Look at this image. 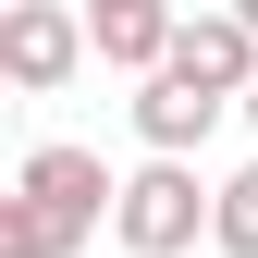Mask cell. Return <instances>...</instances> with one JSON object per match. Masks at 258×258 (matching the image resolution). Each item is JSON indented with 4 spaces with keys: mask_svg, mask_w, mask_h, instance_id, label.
Instances as JSON below:
<instances>
[{
    "mask_svg": "<svg viewBox=\"0 0 258 258\" xmlns=\"http://www.w3.org/2000/svg\"><path fill=\"white\" fill-rule=\"evenodd\" d=\"M209 209H221V184H197V160H184V148H148V172H123V197H111V234L136 258H184L209 234Z\"/></svg>",
    "mask_w": 258,
    "mask_h": 258,
    "instance_id": "1",
    "label": "cell"
},
{
    "mask_svg": "<svg viewBox=\"0 0 258 258\" xmlns=\"http://www.w3.org/2000/svg\"><path fill=\"white\" fill-rule=\"evenodd\" d=\"M86 49H99V37H86V13H74V0H13V13H0V74H13L25 99H49Z\"/></svg>",
    "mask_w": 258,
    "mask_h": 258,
    "instance_id": "2",
    "label": "cell"
},
{
    "mask_svg": "<svg viewBox=\"0 0 258 258\" xmlns=\"http://www.w3.org/2000/svg\"><path fill=\"white\" fill-rule=\"evenodd\" d=\"M221 111H234V99H221V86H197L184 61H160V74H136V136H148V148H184V160H197Z\"/></svg>",
    "mask_w": 258,
    "mask_h": 258,
    "instance_id": "3",
    "label": "cell"
},
{
    "mask_svg": "<svg viewBox=\"0 0 258 258\" xmlns=\"http://www.w3.org/2000/svg\"><path fill=\"white\" fill-rule=\"evenodd\" d=\"M13 184H25V197H49V209H74L86 234H99V209L123 197L111 160H99V148H61V136H49V148H25V172H13Z\"/></svg>",
    "mask_w": 258,
    "mask_h": 258,
    "instance_id": "4",
    "label": "cell"
},
{
    "mask_svg": "<svg viewBox=\"0 0 258 258\" xmlns=\"http://www.w3.org/2000/svg\"><path fill=\"white\" fill-rule=\"evenodd\" d=\"M86 37H99L111 74H160L172 37H184V13H172V0H99V13H86Z\"/></svg>",
    "mask_w": 258,
    "mask_h": 258,
    "instance_id": "5",
    "label": "cell"
},
{
    "mask_svg": "<svg viewBox=\"0 0 258 258\" xmlns=\"http://www.w3.org/2000/svg\"><path fill=\"white\" fill-rule=\"evenodd\" d=\"M74 246H86V221H74V209L25 197V184L0 197V258H74Z\"/></svg>",
    "mask_w": 258,
    "mask_h": 258,
    "instance_id": "6",
    "label": "cell"
},
{
    "mask_svg": "<svg viewBox=\"0 0 258 258\" xmlns=\"http://www.w3.org/2000/svg\"><path fill=\"white\" fill-rule=\"evenodd\" d=\"M209 246H221V258H258V160L221 184V209H209Z\"/></svg>",
    "mask_w": 258,
    "mask_h": 258,
    "instance_id": "7",
    "label": "cell"
},
{
    "mask_svg": "<svg viewBox=\"0 0 258 258\" xmlns=\"http://www.w3.org/2000/svg\"><path fill=\"white\" fill-rule=\"evenodd\" d=\"M234 111H246V123H258V86H246V99H234Z\"/></svg>",
    "mask_w": 258,
    "mask_h": 258,
    "instance_id": "8",
    "label": "cell"
},
{
    "mask_svg": "<svg viewBox=\"0 0 258 258\" xmlns=\"http://www.w3.org/2000/svg\"><path fill=\"white\" fill-rule=\"evenodd\" d=\"M234 13H246V25H258V0H234Z\"/></svg>",
    "mask_w": 258,
    "mask_h": 258,
    "instance_id": "9",
    "label": "cell"
},
{
    "mask_svg": "<svg viewBox=\"0 0 258 258\" xmlns=\"http://www.w3.org/2000/svg\"><path fill=\"white\" fill-rule=\"evenodd\" d=\"M86 13H99V0H86Z\"/></svg>",
    "mask_w": 258,
    "mask_h": 258,
    "instance_id": "10",
    "label": "cell"
}]
</instances>
